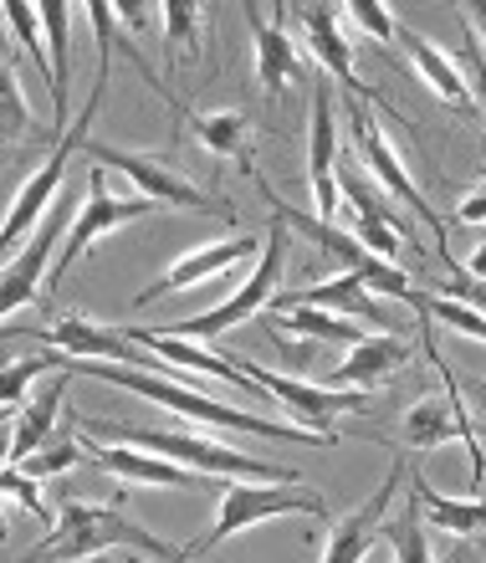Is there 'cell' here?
<instances>
[{"label": "cell", "mask_w": 486, "mask_h": 563, "mask_svg": "<svg viewBox=\"0 0 486 563\" xmlns=\"http://www.w3.org/2000/svg\"><path fill=\"white\" fill-rule=\"evenodd\" d=\"M57 369L67 374H88V379H103L113 389H129L139 400L159 405V410H175V416L195 420L206 430H246V435H262V441H297V445H339L333 435H318V430H302V426H281V420H266L256 410H236V405L216 400V395H200L190 385H175L164 369H123V364H103V358H67L57 354Z\"/></svg>", "instance_id": "1"}, {"label": "cell", "mask_w": 486, "mask_h": 563, "mask_svg": "<svg viewBox=\"0 0 486 563\" xmlns=\"http://www.w3.org/2000/svg\"><path fill=\"white\" fill-rule=\"evenodd\" d=\"M82 435H113L123 445H139V451H154L164 461H179L200 476H251V482H272V487H297L302 472L292 466H272L262 456H246V451H231L216 435H190V430H148V426H119V420H82Z\"/></svg>", "instance_id": "2"}, {"label": "cell", "mask_w": 486, "mask_h": 563, "mask_svg": "<svg viewBox=\"0 0 486 563\" xmlns=\"http://www.w3.org/2000/svg\"><path fill=\"white\" fill-rule=\"evenodd\" d=\"M139 549L148 559H164V563H185V549H169L164 538H154L148 528L123 518V507H88V503H62L52 533L36 543L21 563H82V559H98L103 549Z\"/></svg>", "instance_id": "3"}, {"label": "cell", "mask_w": 486, "mask_h": 563, "mask_svg": "<svg viewBox=\"0 0 486 563\" xmlns=\"http://www.w3.org/2000/svg\"><path fill=\"white\" fill-rule=\"evenodd\" d=\"M103 92H108V77L98 73V82H92V92H88V103H82V119H73L67 123V134L52 144V159L36 169V175L15 190V200H11V210H5V221H0V267L11 262L21 246H26L31 236H36V225L52 216V206L62 200V175H67V164H73V154L82 144H88V123H92V113L103 108Z\"/></svg>", "instance_id": "4"}, {"label": "cell", "mask_w": 486, "mask_h": 563, "mask_svg": "<svg viewBox=\"0 0 486 563\" xmlns=\"http://www.w3.org/2000/svg\"><path fill=\"white\" fill-rule=\"evenodd\" d=\"M420 343H426V358L435 364V374H441V389L410 405V416H405V445H410V451H435V445L461 441L466 445V456H472V487H476V497H482V482H486L482 435H476L472 416H466V400H461L456 374H451V364H445L441 349H435V339H430L426 318H420Z\"/></svg>", "instance_id": "5"}, {"label": "cell", "mask_w": 486, "mask_h": 563, "mask_svg": "<svg viewBox=\"0 0 486 563\" xmlns=\"http://www.w3.org/2000/svg\"><path fill=\"white\" fill-rule=\"evenodd\" d=\"M368 108H374V103H364V98H349V108H343V113H349V134H354V159L364 164L368 179H374L384 195H395L399 206H410L415 221L430 225V236H441V262H445V267H456V256H451V231H445L441 210L420 195V185L410 179V169L399 164V148L389 144L384 123L374 119Z\"/></svg>", "instance_id": "6"}, {"label": "cell", "mask_w": 486, "mask_h": 563, "mask_svg": "<svg viewBox=\"0 0 486 563\" xmlns=\"http://www.w3.org/2000/svg\"><path fill=\"white\" fill-rule=\"evenodd\" d=\"M287 225L272 221V231L262 236V256H256V267H251V277L241 282L236 292L225 297V302H216L210 312H200V318H179L175 328H164V333H175V339H195V343H210V339H225L236 323H246V318H256L262 308H272L281 292V272H287Z\"/></svg>", "instance_id": "7"}, {"label": "cell", "mask_w": 486, "mask_h": 563, "mask_svg": "<svg viewBox=\"0 0 486 563\" xmlns=\"http://www.w3.org/2000/svg\"><path fill=\"white\" fill-rule=\"evenodd\" d=\"M154 200H144V195H119L113 185H108V169H98V164H88V185H82V210H77V221L67 225V236H62V252L57 262H52V287H57L67 272L82 262V256L98 246V241L108 236V231H123V225L133 221H148L154 216Z\"/></svg>", "instance_id": "8"}, {"label": "cell", "mask_w": 486, "mask_h": 563, "mask_svg": "<svg viewBox=\"0 0 486 563\" xmlns=\"http://www.w3.org/2000/svg\"><path fill=\"white\" fill-rule=\"evenodd\" d=\"M292 512L297 518H323L328 522V503L312 487H256V482H231V487H221L216 528H210L200 543H190L185 559L221 549L225 538L246 533V528H262V522H272V518H292Z\"/></svg>", "instance_id": "9"}, {"label": "cell", "mask_w": 486, "mask_h": 563, "mask_svg": "<svg viewBox=\"0 0 486 563\" xmlns=\"http://www.w3.org/2000/svg\"><path fill=\"white\" fill-rule=\"evenodd\" d=\"M82 154H88V164H98V169H119L133 190L144 195V200H154L159 210L164 206H179V210H200V216L236 221V210L225 206V200H210L206 190H195L179 169H169V164L154 159V154H139V148H113V144H98V139H88V144H82Z\"/></svg>", "instance_id": "10"}, {"label": "cell", "mask_w": 486, "mask_h": 563, "mask_svg": "<svg viewBox=\"0 0 486 563\" xmlns=\"http://www.w3.org/2000/svg\"><path fill=\"white\" fill-rule=\"evenodd\" d=\"M236 369H246L251 385L266 389L272 405H287V416L302 430H318V435H333V441H339L333 420L358 416L368 405V389H328V385H312V379H297V374H272V369H262V364H246V358H241Z\"/></svg>", "instance_id": "11"}, {"label": "cell", "mask_w": 486, "mask_h": 563, "mask_svg": "<svg viewBox=\"0 0 486 563\" xmlns=\"http://www.w3.org/2000/svg\"><path fill=\"white\" fill-rule=\"evenodd\" d=\"M15 333H31L52 354H67V358H103V364H123V369H159L139 343L123 339V328H108L98 318H88V312H62L52 328H15Z\"/></svg>", "instance_id": "12"}, {"label": "cell", "mask_w": 486, "mask_h": 563, "mask_svg": "<svg viewBox=\"0 0 486 563\" xmlns=\"http://www.w3.org/2000/svg\"><path fill=\"white\" fill-rule=\"evenodd\" d=\"M308 185H312V216L333 221L343 206L339 195V98L333 82H312V119H308Z\"/></svg>", "instance_id": "13"}, {"label": "cell", "mask_w": 486, "mask_h": 563, "mask_svg": "<svg viewBox=\"0 0 486 563\" xmlns=\"http://www.w3.org/2000/svg\"><path fill=\"white\" fill-rule=\"evenodd\" d=\"M67 210L73 206H67V195H62L57 206H52V216L36 225V236L0 267V318H11L15 308H31V302L42 297V272H52V262H57V252H62Z\"/></svg>", "instance_id": "14"}, {"label": "cell", "mask_w": 486, "mask_h": 563, "mask_svg": "<svg viewBox=\"0 0 486 563\" xmlns=\"http://www.w3.org/2000/svg\"><path fill=\"white\" fill-rule=\"evenodd\" d=\"M123 339L129 343H139L159 369H185V374H200V379H221V385H231V389H246V400H262V405H272L266 400V389H256L251 385V374L246 369H236V364H225L221 354H210V349H200L195 339H175V333H164V328H123Z\"/></svg>", "instance_id": "15"}, {"label": "cell", "mask_w": 486, "mask_h": 563, "mask_svg": "<svg viewBox=\"0 0 486 563\" xmlns=\"http://www.w3.org/2000/svg\"><path fill=\"white\" fill-rule=\"evenodd\" d=\"M297 21H302V36H308L312 57L323 67V77L333 88H343L349 98H364V103H379V92L364 88L354 77V46H349V31H343V5H297Z\"/></svg>", "instance_id": "16"}, {"label": "cell", "mask_w": 486, "mask_h": 563, "mask_svg": "<svg viewBox=\"0 0 486 563\" xmlns=\"http://www.w3.org/2000/svg\"><path fill=\"white\" fill-rule=\"evenodd\" d=\"M399 482H405V461L389 466V476L379 482V492H374L368 503H358L349 518H339L328 528V543H323V559L318 563H364L368 549L379 543V528H384V518H389V507H395Z\"/></svg>", "instance_id": "17"}, {"label": "cell", "mask_w": 486, "mask_h": 563, "mask_svg": "<svg viewBox=\"0 0 486 563\" xmlns=\"http://www.w3.org/2000/svg\"><path fill=\"white\" fill-rule=\"evenodd\" d=\"M77 441L88 451L103 472H113L119 482H133V487H175V492H200V487H216V476H200L190 466H179V461H164L154 451H139V445H92L82 430H77Z\"/></svg>", "instance_id": "18"}, {"label": "cell", "mask_w": 486, "mask_h": 563, "mask_svg": "<svg viewBox=\"0 0 486 563\" xmlns=\"http://www.w3.org/2000/svg\"><path fill=\"white\" fill-rule=\"evenodd\" d=\"M251 256H262V236H231V241H221V246H195V252L179 256V262L164 272L159 282H148L144 292L133 297V308H144V302H154V297H164V292H185V287H200V282H210V277H221V272H231L236 262H251Z\"/></svg>", "instance_id": "19"}, {"label": "cell", "mask_w": 486, "mask_h": 563, "mask_svg": "<svg viewBox=\"0 0 486 563\" xmlns=\"http://www.w3.org/2000/svg\"><path fill=\"white\" fill-rule=\"evenodd\" d=\"M277 308H318V312H333V318H364L374 328H395V318L374 302V292L364 287L358 272H333L328 282H312L302 292H277Z\"/></svg>", "instance_id": "20"}, {"label": "cell", "mask_w": 486, "mask_h": 563, "mask_svg": "<svg viewBox=\"0 0 486 563\" xmlns=\"http://www.w3.org/2000/svg\"><path fill=\"white\" fill-rule=\"evenodd\" d=\"M251 21V46H256V82L266 98H281L302 77V57H297L292 36H287V5H272V21L262 11H246Z\"/></svg>", "instance_id": "21"}, {"label": "cell", "mask_w": 486, "mask_h": 563, "mask_svg": "<svg viewBox=\"0 0 486 563\" xmlns=\"http://www.w3.org/2000/svg\"><path fill=\"white\" fill-rule=\"evenodd\" d=\"M410 364V343L395 339V333H379V339H358L349 349L339 369L328 374V389H374L384 385L389 374H399Z\"/></svg>", "instance_id": "22"}, {"label": "cell", "mask_w": 486, "mask_h": 563, "mask_svg": "<svg viewBox=\"0 0 486 563\" xmlns=\"http://www.w3.org/2000/svg\"><path fill=\"white\" fill-rule=\"evenodd\" d=\"M67 385H73V374L62 369L42 395H26V405L15 410V420H11V466H21L26 456H36V451L57 435V416H62V400H67Z\"/></svg>", "instance_id": "23"}, {"label": "cell", "mask_w": 486, "mask_h": 563, "mask_svg": "<svg viewBox=\"0 0 486 563\" xmlns=\"http://www.w3.org/2000/svg\"><path fill=\"white\" fill-rule=\"evenodd\" d=\"M399 42H405L415 73L426 77L430 92H435L441 103H451L456 113H476V98H472V88H466V77H461V67H456L451 52H441V46L430 42V36H420V31H399Z\"/></svg>", "instance_id": "24"}, {"label": "cell", "mask_w": 486, "mask_h": 563, "mask_svg": "<svg viewBox=\"0 0 486 563\" xmlns=\"http://www.w3.org/2000/svg\"><path fill=\"white\" fill-rule=\"evenodd\" d=\"M175 108L185 113L190 134L200 139V148L221 154V159H236L251 175V119L241 108H216V113H200V108H185V103H175Z\"/></svg>", "instance_id": "25"}, {"label": "cell", "mask_w": 486, "mask_h": 563, "mask_svg": "<svg viewBox=\"0 0 486 563\" xmlns=\"http://www.w3.org/2000/svg\"><path fill=\"white\" fill-rule=\"evenodd\" d=\"M410 497L420 503L426 522H435L441 533H456V538L486 533V497H441L415 466H410Z\"/></svg>", "instance_id": "26"}, {"label": "cell", "mask_w": 486, "mask_h": 563, "mask_svg": "<svg viewBox=\"0 0 486 563\" xmlns=\"http://www.w3.org/2000/svg\"><path fill=\"white\" fill-rule=\"evenodd\" d=\"M73 5L62 0H46L42 5V26H46V57H52V108L57 119L67 123V88H73Z\"/></svg>", "instance_id": "27"}, {"label": "cell", "mask_w": 486, "mask_h": 563, "mask_svg": "<svg viewBox=\"0 0 486 563\" xmlns=\"http://www.w3.org/2000/svg\"><path fill=\"white\" fill-rule=\"evenodd\" d=\"M379 538L395 549V563H435L430 559V538H426V518H420V503L410 497V507L389 512L379 528Z\"/></svg>", "instance_id": "28"}, {"label": "cell", "mask_w": 486, "mask_h": 563, "mask_svg": "<svg viewBox=\"0 0 486 563\" xmlns=\"http://www.w3.org/2000/svg\"><path fill=\"white\" fill-rule=\"evenodd\" d=\"M281 323H287V333H302V339H312V343H349V349H354L358 339H368L358 323L333 318V312H318V308H287Z\"/></svg>", "instance_id": "29"}, {"label": "cell", "mask_w": 486, "mask_h": 563, "mask_svg": "<svg viewBox=\"0 0 486 563\" xmlns=\"http://www.w3.org/2000/svg\"><path fill=\"white\" fill-rule=\"evenodd\" d=\"M410 308L426 318V323H445L456 328V333H466V339L486 343V312L466 308V302H456V297H435V292H415Z\"/></svg>", "instance_id": "30"}, {"label": "cell", "mask_w": 486, "mask_h": 563, "mask_svg": "<svg viewBox=\"0 0 486 563\" xmlns=\"http://www.w3.org/2000/svg\"><path fill=\"white\" fill-rule=\"evenodd\" d=\"M0 15H5V26H11V36L21 46H26V57L36 62L46 73V82H52V57H46V42H42V5H26V0H5L0 5Z\"/></svg>", "instance_id": "31"}, {"label": "cell", "mask_w": 486, "mask_h": 563, "mask_svg": "<svg viewBox=\"0 0 486 563\" xmlns=\"http://www.w3.org/2000/svg\"><path fill=\"white\" fill-rule=\"evenodd\" d=\"M31 129V108H26V92H21V77L5 57H0V148L15 144V139Z\"/></svg>", "instance_id": "32"}, {"label": "cell", "mask_w": 486, "mask_h": 563, "mask_svg": "<svg viewBox=\"0 0 486 563\" xmlns=\"http://www.w3.org/2000/svg\"><path fill=\"white\" fill-rule=\"evenodd\" d=\"M82 456H88V451H82V441H77V435H73V441L52 435V441H46L36 456L21 461V472H26L31 482H57V476H67L73 466H82Z\"/></svg>", "instance_id": "33"}, {"label": "cell", "mask_w": 486, "mask_h": 563, "mask_svg": "<svg viewBox=\"0 0 486 563\" xmlns=\"http://www.w3.org/2000/svg\"><path fill=\"white\" fill-rule=\"evenodd\" d=\"M46 369H57V354H52V349L36 358H21V364H5V369H0V410H21L31 379H42Z\"/></svg>", "instance_id": "34"}, {"label": "cell", "mask_w": 486, "mask_h": 563, "mask_svg": "<svg viewBox=\"0 0 486 563\" xmlns=\"http://www.w3.org/2000/svg\"><path fill=\"white\" fill-rule=\"evenodd\" d=\"M159 36H169V46H179V52H190L195 42H200V26H206V11L200 5H190V0H169V5H159Z\"/></svg>", "instance_id": "35"}, {"label": "cell", "mask_w": 486, "mask_h": 563, "mask_svg": "<svg viewBox=\"0 0 486 563\" xmlns=\"http://www.w3.org/2000/svg\"><path fill=\"white\" fill-rule=\"evenodd\" d=\"M343 15H349V21H354L358 31H368L374 42H384V46H395V42H399L395 11H389V5H379V0H354V5H343Z\"/></svg>", "instance_id": "36"}, {"label": "cell", "mask_w": 486, "mask_h": 563, "mask_svg": "<svg viewBox=\"0 0 486 563\" xmlns=\"http://www.w3.org/2000/svg\"><path fill=\"white\" fill-rule=\"evenodd\" d=\"M0 492H11L15 503L26 507L31 518H42V522H57L52 512H46V503H42V492H36V482H31L21 466H0Z\"/></svg>", "instance_id": "37"}, {"label": "cell", "mask_w": 486, "mask_h": 563, "mask_svg": "<svg viewBox=\"0 0 486 563\" xmlns=\"http://www.w3.org/2000/svg\"><path fill=\"white\" fill-rule=\"evenodd\" d=\"M456 67H461V77H466V88H472L476 108H486V52H482V42H476V31H466V46H461Z\"/></svg>", "instance_id": "38"}, {"label": "cell", "mask_w": 486, "mask_h": 563, "mask_svg": "<svg viewBox=\"0 0 486 563\" xmlns=\"http://www.w3.org/2000/svg\"><path fill=\"white\" fill-rule=\"evenodd\" d=\"M461 225H486V190H476V195H466V200H461Z\"/></svg>", "instance_id": "39"}, {"label": "cell", "mask_w": 486, "mask_h": 563, "mask_svg": "<svg viewBox=\"0 0 486 563\" xmlns=\"http://www.w3.org/2000/svg\"><path fill=\"white\" fill-rule=\"evenodd\" d=\"M113 15H119V21H129V26H148V21L159 15V5H113Z\"/></svg>", "instance_id": "40"}, {"label": "cell", "mask_w": 486, "mask_h": 563, "mask_svg": "<svg viewBox=\"0 0 486 563\" xmlns=\"http://www.w3.org/2000/svg\"><path fill=\"white\" fill-rule=\"evenodd\" d=\"M461 15H466V21H472L476 42H486V0H466V5H461Z\"/></svg>", "instance_id": "41"}, {"label": "cell", "mask_w": 486, "mask_h": 563, "mask_svg": "<svg viewBox=\"0 0 486 563\" xmlns=\"http://www.w3.org/2000/svg\"><path fill=\"white\" fill-rule=\"evenodd\" d=\"M461 272H466V277H482V282H486V246H482V252H472V262H466Z\"/></svg>", "instance_id": "42"}, {"label": "cell", "mask_w": 486, "mask_h": 563, "mask_svg": "<svg viewBox=\"0 0 486 563\" xmlns=\"http://www.w3.org/2000/svg\"><path fill=\"white\" fill-rule=\"evenodd\" d=\"M451 563H472V553H466V549H461V553H451Z\"/></svg>", "instance_id": "43"}, {"label": "cell", "mask_w": 486, "mask_h": 563, "mask_svg": "<svg viewBox=\"0 0 486 563\" xmlns=\"http://www.w3.org/2000/svg\"><path fill=\"white\" fill-rule=\"evenodd\" d=\"M5 533H11V522H5V512H0V543H5Z\"/></svg>", "instance_id": "44"}, {"label": "cell", "mask_w": 486, "mask_h": 563, "mask_svg": "<svg viewBox=\"0 0 486 563\" xmlns=\"http://www.w3.org/2000/svg\"><path fill=\"white\" fill-rule=\"evenodd\" d=\"M5 416H11V410H0V426H5Z\"/></svg>", "instance_id": "45"}]
</instances>
